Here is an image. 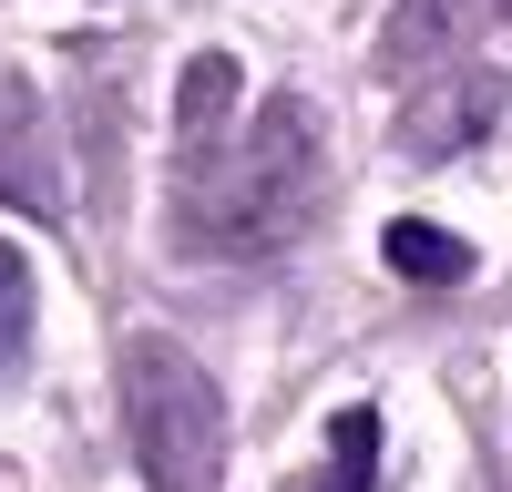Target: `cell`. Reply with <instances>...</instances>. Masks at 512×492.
<instances>
[{
	"label": "cell",
	"mask_w": 512,
	"mask_h": 492,
	"mask_svg": "<svg viewBox=\"0 0 512 492\" xmlns=\"http://www.w3.org/2000/svg\"><path fill=\"white\" fill-rule=\"evenodd\" d=\"M318 195H328L318 103L277 93L226 154H205L185 175V246H195V257H277V246L308 236Z\"/></svg>",
	"instance_id": "1"
},
{
	"label": "cell",
	"mask_w": 512,
	"mask_h": 492,
	"mask_svg": "<svg viewBox=\"0 0 512 492\" xmlns=\"http://www.w3.org/2000/svg\"><path fill=\"white\" fill-rule=\"evenodd\" d=\"M123 421H134V462L154 492H216L226 472V400L175 339L123 349Z\"/></svg>",
	"instance_id": "2"
},
{
	"label": "cell",
	"mask_w": 512,
	"mask_h": 492,
	"mask_svg": "<svg viewBox=\"0 0 512 492\" xmlns=\"http://www.w3.org/2000/svg\"><path fill=\"white\" fill-rule=\"evenodd\" d=\"M502 103H512L502 72H420V103L400 113V154L410 164H441L461 144H482L492 123H502Z\"/></svg>",
	"instance_id": "3"
},
{
	"label": "cell",
	"mask_w": 512,
	"mask_h": 492,
	"mask_svg": "<svg viewBox=\"0 0 512 492\" xmlns=\"http://www.w3.org/2000/svg\"><path fill=\"white\" fill-rule=\"evenodd\" d=\"M492 11H502V0H400L390 31H379V72H400V82L451 72L461 52H472V31H482Z\"/></svg>",
	"instance_id": "4"
},
{
	"label": "cell",
	"mask_w": 512,
	"mask_h": 492,
	"mask_svg": "<svg viewBox=\"0 0 512 492\" xmlns=\"http://www.w3.org/2000/svg\"><path fill=\"white\" fill-rule=\"evenodd\" d=\"M226 113H236V62H226V52L185 62V93H175V175H195V164L216 154Z\"/></svg>",
	"instance_id": "5"
},
{
	"label": "cell",
	"mask_w": 512,
	"mask_h": 492,
	"mask_svg": "<svg viewBox=\"0 0 512 492\" xmlns=\"http://www.w3.org/2000/svg\"><path fill=\"white\" fill-rule=\"evenodd\" d=\"M379 246H390V267L420 277V287H461V277H472V246H461L451 226H431V216H400Z\"/></svg>",
	"instance_id": "6"
},
{
	"label": "cell",
	"mask_w": 512,
	"mask_h": 492,
	"mask_svg": "<svg viewBox=\"0 0 512 492\" xmlns=\"http://www.w3.org/2000/svg\"><path fill=\"white\" fill-rule=\"evenodd\" d=\"M31 154H41V103L21 93L11 72H0V185H21L31 205H52V185H41V164H31Z\"/></svg>",
	"instance_id": "7"
},
{
	"label": "cell",
	"mask_w": 512,
	"mask_h": 492,
	"mask_svg": "<svg viewBox=\"0 0 512 492\" xmlns=\"http://www.w3.org/2000/svg\"><path fill=\"white\" fill-rule=\"evenodd\" d=\"M379 472V410H338V431H328V472L308 492H369Z\"/></svg>",
	"instance_id": "8"
},
{
	"label": "cell",
	"mask_w": 512,
	"mask_h": 492,
	"mask_svg": "<svg viewBox=\"0 0 512 492\" xmlns=\"http://www.w3.org/2000/svg\"><path fill=\"white\" fill-rule=\"evenodd\" d=\"M21 328H31V267L21 246H0V349H21Z\"/></svg>",
	"instance_id": "9"
}]
</instances>
